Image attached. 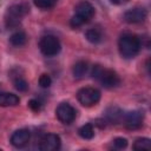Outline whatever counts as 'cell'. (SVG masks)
Here are the masks:
<instances>
[{
    "instance_id": "11",
    "label": "cell",
    "mask_w": 151,
    "mask_h": 151,
    "mask_svg": "<svg viewBox=\"0 0 151 151\" xmlns=\"http://www.w3.org/2000/svg\"><path fill=\"white\" fill-rule=\"evenodd\" d=\"M31 138V133L27 129H19L17 131L13 132V134L11 136V144L14 147H24L28 144Z\"/></svg>"
},
{
    "instance_id": "22",
    "label": "cell",
    "mask_w": 151,
    "mask_h": 151,
    "mask_svg": "<svg viewBox=\"0 0 151 151\" xmlns=\"http://www.w3.org/2000/svg\"><path fill=\"white\" fill-rule=\"evenodd\" d=\"M113 145H114L116 149L122 150V149H125L127 146V140L125 138H123V137H118V138H116L113 140Z\"/></svg>"
},
{
    "instance_id": "10",
    "label": "cell",
    "mask_w": 151,
    "mask_h": 151,
    "mask_svg": "<svg viewBox=\"0 0 151 151\" xmlns=\"http://www.w3.org/2000/svg\"><path fill=\"white\" fill-rule=\"evenodd\" d=\"M76 15L86 24L94 15V7L87 1H81L76 6Z\"/></svg>"
},
{
    "instance_id": "18",
    "label": "cell",
    "mask_w": 151,
    "mask_h": 151,
    "mask_svg": "<svg viewBox=\"0 0 151 151\" xmlns=\"http://www.w3.org/2000/svg\"><path fill=\"white\" fill-rule=\"evenodd\" d=\"M132 147H133V150H150L151 140L149 138H138L134 140Z\"/></svg>"
},
{
    "instance_id": "7",
    "label": "cell",
    "mask_w": 151,
    "mask_h": 151,
    "mask_svg": "<svg viewBox=\"0 0 151 151\" xmlns=\"http://www.w3.org/2000/svg\"><path fill=\"white\" fill-rule=\"evenodd\" d=\"M123 120H124L125 126L129 130H137L143 125L144 114L139 110H133V111H130L126 114H124Z\"/></svg>"
},
{
    "instance_id": "4",
    "label": "cell",
    "mask_w": 151,
    "mask_h": 151,
    "mask_svg": "<svg viewBox=\"0 0 151 151\" xmlns=\"http://www.w3.org/2000/svg\"><path fill=\"white\" fill-rule=\"evenodd\" d=\"M39 47H40L41 53L45 54L46 57L57 55L61 50V45H60L59 39L57 37H54V35H51V34L44 35L40 39Z\"/></svg>"
},
{
    "instance_id": "21",
    "label": "cell",
    "mask_w": 151,
    "mask_h": 151,
    "mask_svg": "<svg viewBox=\"0 0 151 151\" xmlns=\"http://www.w3.org/2000/svg\"><path fill=\"white\" fill-rule=\"evenodd\" d=\"M51 84H52V79H51V77H50L48 74L44 73V74L40 76V78H39V85H40L42 88L50 87Z\"/></svg>"
},
{
    "instance_id": "3",
    "label": "cell",
    "mask_w": 151,
    "mask_h": 151,
    "mask_svg": "<svg viewBox=\"0 0 151 151\" xmlns=\"http://www.w3.org/2000/svg\"><path fill=\"white\" fill-rule=\"evenodd\" d=\"M118 50L123 58L132 59L140 51V40L134 34L125 33L118 40Z\"/></svg>"
},
{
    "instance_id": "16",
    "label": "cell",
    "mask_w": 151,
    "mask_h": 151,
    "mask_svg": "<svg viewBox=\"0 0 151 151\" xmlns=\"http://www.w3.org/2000/svg\"><path fill=\"white\" fill-rule=\"evenodd\" d=\"M85 37L91 44H98L103 39V33L99 28H90L86 31Z\"/></svg>"
},
{
    "instance_id": "23",
    "label": "cell",
    "mask_w": 151,
    "mask_h": 151,
    "mask_svg": "<svg viewBox=\"0 0 151 151\" xmlns=\"http://www.w3.org/2000/svg\"><path fill=\"white\" fill-rule=\"evenodd\" d=\"M28 106H29V109L32 111H35V112H38V111L41 110V103L38 99H31L28 101Z\"/></svg>"
},
{
    "instance_id": "12",
    "label": "cell",
    "mask_w": 151,
    "mask_h": 151,
    "mask_svg": "<svg viewBox=\"0 0 151 151\" xmlns=\"http://www.w3.org/2000/svg\"><path fill=\"white\" fill-rule=\"evenodd\" d=\"M123 117H124V113H123V111L118 106H113L112 105V106L107 107L106 111H105V118L111 124L119 123L123 119Z\"/></svg>"
},
{
    "instance_id": "2",
    "label": "cell",
    "mask_w": 151,
    "mask_h": 151,
    "mask_svg": "<svg viewBox=\"0 0 151 151\" xmlns=\"http://www.w3.org/2000/svg\"><path fill=\"white\" fill-rule=\"evenodd\" d=\"M91 76L106 88H114L120 85V78L116 71L106 68L98 64L92 66Z\"/></svg>"
},
{
    "instance_id": "14",
    "label": "cell",
    "mask_w": 151,
    "mask_h": 151,
    "mask_svg": "<svg viewBox=\"0 0 151 151\" xmlns=\"http://www.w3.org/2000/svg\"><path fill=\"white\" fill-rule=\"evenodd\" d=\"M87 70H88V64L86 61H84V60H79V61H77L74 64L72 72H73L74 78L80 79L87 73Z\"/></svg>"
},
{
    "instance_id": "15",
    "label": "cell",
    "mask_w": 151,
    "mask_h": 151,
    "mask_svg": "<svg viewBox=\"0 0 151 151\" xmlns=\"http://www.w3.org/2000/svg\"><path fill=\"white\" fill-rule=\"evenodd\" d=\"M26 41H27V35H26V33L22 32V31H17V32H14V33L9 37V42H11L13 46H17V47L25 45Z\"/></svg>"
},
{
    "instance_id": "6",
    "label": "cell",
    "mask_w": 151,
    "mask_h": 151,
    "mask_svg": "<svg viewBox=\"0 0 151 151\" xmlns=\"http://www.w3.org/2000/svg\"><path fill=\"white\" fill-rule=\"evenodd\" d=\"M55 116L63 124H71L76 119L77 111L68 103H61L55 109Z\"/></svg>"
},
{
    "instance_id": "24",
    "label": "cell",
    "mask_w": 151,
    "mask_h": 151,
    "mask_svg": "<svg viewBox=\"0 0 151 151\" xmlns=\"http://www.w3.org/2000/svg\"><path fill=\"white\" fill-rule=\"evenodd\" d=\"M110 1L113 5H125L126 2H129V0H110Z\"/></svg>"
},
{
    "instance_id": "1",
    "label": "cell",
    "mask_w": 151,
    "mask_h": 151,
    "mask_svg": "<svg viewBox=\"0 0 151 151\" xmlns=\"http://www.w3.org/2000/svg\"><path fill=\"white\" fill-rule=\"evenodd\" d=\"M29 12V5L25 0L14 1L12 5L8 6L6 14H5V24L7 28H17L20 24L22 18Z\"/></svg>"
},
{
    "instance_id": "9",
    "label": "cell",
    "mask_w": 151,
    "mask_h": 151,
    "mask_svg": "<svg viewBox=\"0 0 151 151\" xmlns=\"http://www.w3.org/2000/svg\"><path fill=\"white\" fill-rule=\"evenodd\" d=\"M146 11L143 7H133L124 13V20L127 24H140L146 19Z\"/></svg>"
},
{
    "instance_id": "17",
    "label": "cell",
    "mask_w": 151,
    "mask_h": 151,
    "mask_svg": "<svg viewBox=\"0 0 151 151\" xmlns=\"http://www.w3.org/2000/svg\"><path fill=\"white\" fill-rule=\"evenodd\" d=\"M78 133H79V136H80L83 139H92L93 136H94L93 125L88 123V124H85V125L80 126L79 130H78Z\"/></svg>"
},
{
    "instance_id": "5",
    "label": "cell",
    "mask_w": 151,
    "mask_h": 151,
    "mask_svg": "<svg viewBox=\"0 0 151 151\" xmlns=\"http://www.w3.org/2000/svg\"><path fill=\"white\" fill-rule=\"evenodd\" d=\"M77 99L83 106H93L100 100V91L94 87H83L78 91Z\"/></svg>"
},
{
    "instance_id": "13",
    "label": "cell",
    "mask_w": 151,
    "mask_h": 151,
    "mask_svg": "<svg viewBox=\"0 0 151 151\" xmlns=\"http://www.w3.org/2000/svg\"><path fill=\"white\" fill-rule=\"evenodd\" d=\"M20 101L19 97L14 93L9 92H0V106L7 107V106H15Z\"/></svg>"
},
{
    "instance_id": "8",
    "label": "cell",
    "mask_w": 151,
    "mask_h": 151,
    "mask_svg": "<svg viewBox=\"0 0 151 151\" xmlns=\"http://www.w3.org/2000/svg\"><path fill=\"white\" fill-rule=\"evenodd\" d=\"M60 147V137L55 133L45 134L39 144V149L41 151H55Z\"/></svg>"
},
{
    "instance_id": "19",
    "label": "cell",
    "mask_w": 151,
    "mask_h": 151,
    "mask_svg": "<svg viewBox=\"0 0 151 151\" xmlns=\"http://www.w3.org/2000/svg\"><path fill=\"white\" fill-rule=\"evenodd\" d=\"M13 84H14V87L19 92H26L28 90V83L21 76H17L15 78H13Z\"/></svg>"
},
{
    "instance_id": "20",
    "label": "cell",
    "mask_w": 151,
    "mask_h": 151,
    "mask_svg": "<svg viewBox=\"0 0 151 151\" xmlns=\"http://www.w3.org/2000/svg\"><path fill=\"white\" fill-rule=\"evenodd\" d=\"M58 0H33L34 5L41 9H50L52 8L55 4H57Z\"/></svg>"
}]
</instances>
